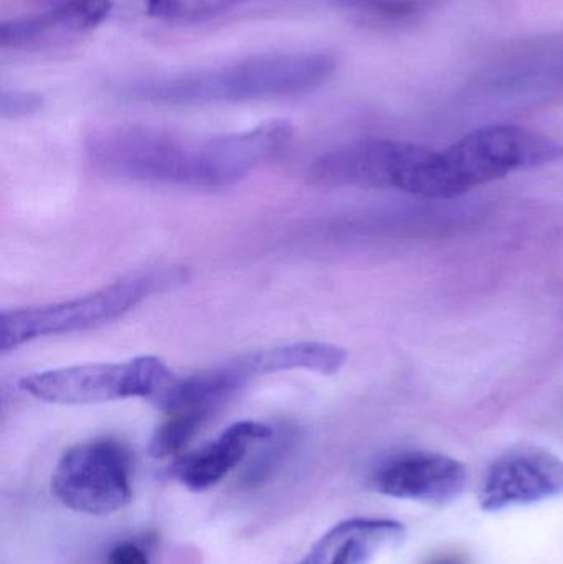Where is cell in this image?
<instances>
[{
	"instance_id": "11",
	"label": "cell",
	"mask_w": 563,
	"mask_h": 564,
	"mask_svg": "<svg viewBox=\"0 0 563 564\" xmlns=\"http://www.w3.org/2000/svg\"><path fill=\"white\" fill-rule=\"evenodd\" d=\"M271 436V427L257 421L231 424L217 440L178 459L174 476L185 489L205 492L218 486L245 459L255 444L263 443Z\"/></svg>"
},
{
	"instance_id": "6",
	"label": "cell",
	"mask_w": 563,
	"mask_h": 564,
	"mask_svg": "<svg viewBox=\"0 0 563 564\" xmlns=\"http://www.w3.org/2000/svg\"><path fill=\"white\" fill-rule=\"evenodd\" d=\"M56 499L73 512L111 516L132 499L131 456L118 441L95 440L63 454L52 477Z\"/></svg>"
},
{
	"instance_id": "12",
	"label": "cell",
	"mask_w": 563,
	"mask_h": 564,
	"mask_svg": "<svg viewBox=\"0 0 563 564\" xmlns=\"http://www.w3.org/2000/svg\"><path fill=\"white\" fill-rule=\"evenodd\" d=\"M403 539L405 527L393 520H346L314 545L303 564H370Z\"/></svg>"
},
{
	"instance_id": "5",
	"label": "cell",
	"mask_w": 563,
	"mask_h": 564,
	"mask_svg": "<svg viewBox=\"0 0 563 564\" xmlns=\"http://www.w3.org/2000/svg\"><path fill=\"white\" fill-rule=\"evenodd\" d=\"M178 378L158 357L122 364H93L40 371L20 380V390L46 403L78 404L148 398L158 406Z\"/></svg>"
},
{
	"instance_id": "2",
	"label": "cell",
	"mask_w": 563,
	"mask_h": 564,
	"mask_svg": "<svg viewBox=\"0 0 563 564\" xmlns=\"http://www.w3.org/2000/svg\"><path fill=\"white\" fill-rule=\"evenodd\" d=\"M336 68L333 53H261L215 68L138 79L121 93L134 101L171 106L270 101L313 91Z\"/></svg>"
},
{
	"instance_id": "20",
	"label": "cell",
	"mask_w": 563,
	"mask_h": 564,
	"mask_svg": "<svg viewBox=\"0 0 563 564\" xmlns=\"http://www.w3.org/2000/svg\"><path fill=\"white\" fill-rule=\"evenodd\" d=\"M429 564H466L462 555H442L433 558Z\"/></svg>"
},
{
	"instance_id": "4",
	"label": "cell",
	"mask_w": 563,
	"mask_h": 564,
	"mask_svg": "<svg viewBox=\"0 0 563 564\" xmlns=\"http://www.w3.org/2000/svg\"><path fill=\"white\" fill-rule=\"evenodd\" d=\"M184 280V271H149L115 282L85 297L3 312L0 317V348L9 351L39 338L99 327L128 314L151 295L174 288Z\"/></svg>"
},
{
	"instance_id": "9",
	"label": "cell",
	"mask_w": 563,
	"mask_h": 564,
	"mask_svg": "<svg viewBox=\"0 0 563 564\" xmlns=\"http://www.w3.org/2000/svg\"><path fill=\"white\" fill-rule=\"evenodd\" d=\"M468 470L458 459L440 453H407L373 474L376 492L430 506L455 502L466 490Z\"/></svg>"
},
{
	"instance_id": "18",
	"label": "cell",
	"mask_w": 563,
	"mask_h": 564,
	"mask_svg": "<svg viewBox=\"0 0 563 564\" xmlns=\"http://www.w3.org/2000/svg\"><path fill=\"white\" fill-rule=\"evenodd\" d=\"M145 12L158 19H185L187 2L185 0H144Z\"/></svg>"
},
{
	"instance_id": "8",
	"label": "cell",
	"mask_w": 563,
	"mask_h": 564,
	"mask_svg": "<svg viewBox=\"0 0 563 564\" xmlns=\"http://www.w3.org/2000/svg\"><path fill=\"white\" fill-rule=\"evenodd\" d=\"M563 497V460L539 446L506 451L486 473L479 490L485 512H502Z\"/></svg>"
},
{
	"instance_id": "14",
	"label": "cell",
	"mask_w": 563,
	"mask_h": 564,
	"mask_svg": "<svg viewBox=\"0 0 563 564\" xmlns=\"http://www.w3.org/2000/svg\"><path fill=\"white\" fill-rule=\"evenodd\" d=\"M207 421L192 414H169V420L158 427L151 441V454L158 459L177 456L191 443Z\"/></svg>"
},
{
	"instance_id": "16",
	"label": "cell",
	"mask_w": 563,
	"mask_h": 564,
	"mask_svg": "<svg viewBox=\"0 0 563 564\" xmlns=\"http://www.w3.org/2000/svg\"><path fill=\"white\" fill-rule=\"evenodd\" d=\"M45 98L39 93L3 89L0 95V115L6 119L25 118L43 108Z\"/></svg>"
},
{
	"instance_id": "10",
	"label": "cell",
	"mask_w": 563,
	"mask_h": 564,
	"mask_svg": "<svg viewBox=\"0 0 563 564\" xmlns=\"http://www.w3.org/2000/svg\"><path fill=\"white\" fill-rule=\"evenodd\" d=\"M112 0H63L35 15L7 20L0 25L3 50H39L85 35L105 22Z\"/></svg>"
},
{
	"instance_id": "15",
	"label": "cell",
	"mask_w": 563,
	"mask_h": 564,
	"mask_svg": "<svg viewBox=\"0 0 563 564\" xmlns=\"http://www.w3.org/2000/svg\"><path fill=\"white\" fill-rule=\"evenodd\" d=\"M340 2L387 20L409 19L415 15L422 6V0H340Z\"/></svg>"
},
{
	"instance_id": "1",
	"label": "cell",
	"mask_w": 563,
	"mask_h": 564,
	"mask_svg": "<svg viewBox=\"0 0 563 564\" xmlns=\"http://www.w3.org/2000/svg\"><path fill=\"white\" fill-rule=\"evenodd\" d=\"M291 139L293 126L283 119L201 141L151 126L118 124L91 132L86 154L98 171L112 177L217 188L280 158Z\"/></svg>"
},
{
	"instance_id": "7",
	"label": "cell",
	"mask_w": 563,
	"mask_h": 564,
	"mask_svg": "<svg viewBox=\"0 0 563 564\" xmlns=\"http://www.w3.org/2000/svg\"><path fill=\"white\" fill-rule=\"evenodd\" d=\"M433 149L387 139H360L321 155L311 177L327 187L409 191L416 169Z\"/></svg>"
},
{
	"instance_id": "3",
	"label": "cell",
	"mask_w": 563,
	"mask_h": 564,
	"mask_svg": "<svg viewBox=\"0 0 563 564\" xmlns=\"http://www.w3.org/2000/svg\"><path fill=\"white\" fill-rule=\"evenodd\" d=\"M563 158V145L519 126L476 129L443 152L432 151L415 171L409 194L455 198L515 172L531 171Z\"/></svg>"
},
{
	"instance_id": "19",
	"label": "cell",
	"mask_w": 563,
	"mask_h": 564,
	"mask_svg": "<svg viewBox=\"0 0 563 564\" xmlns=\"http://www.w3.org/2000/svg\"><path fill=\"white\" fill-rule=\"evenodd\" d=\"M109 564H151L148 555L139 546L126 543V545L116 546L108 560Z\"/></svg>"
},
{
	"instance_id": "17",
	"label": "cell",
	"mask_w": 563,
	"mask_h": 564,
	"mask_svg": "<svg viewBox=\"0 0 563 564\" xmlns=\"http://www.w3.org/2000/svg\"><path fill=\"white\" fill-rule=\"evenodd\" d=\"M241 2H247V0H191V2H187L185 19L198 20L217 15V13L225 12V10L231 9V7Z\"/></svg>"
},
{
	"instance_id": "13",
	"label": "cell",
	"mask_w": 563,
	"mask_h": 564,
	"mask_svg": "<svg viewBox=\"0 0 563 564\" xmlns=\"http://www.w3.org/2000/svg\"><path fill=\"white\" fill-rule=\"evenodd\" d=\"M346 361L347 351L343 347L324 341H300L243 355L234 360V365L250 383L253 378L263 375L291 370L334 375L346 365Z\"/></svg>"
}]
</instances>
